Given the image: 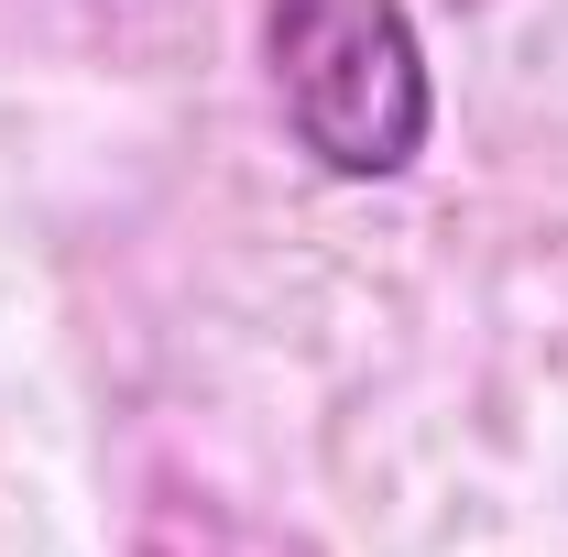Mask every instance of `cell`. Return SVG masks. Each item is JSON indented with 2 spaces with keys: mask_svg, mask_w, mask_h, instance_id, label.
Returning a JSON list of instances; mask_svg holds the SVG:
<instances>
[{
  "mask_svg": "<svg viewBox=\"0 0 568 557\" xmlns=\"http://www.w3.org/2000/svg\"><path fill=\"white\" fill-rule=\"evenodd\" d=\"M263 55H274L284 132L306 142L328 175L383 186L426 153L437 88L405 0H274L263 11Z\"/></svg>",
  "mask_w": 568,
  "mask_h": 557,
  "instance_id": "1",
  "label": "cell"
}]
</instances>
